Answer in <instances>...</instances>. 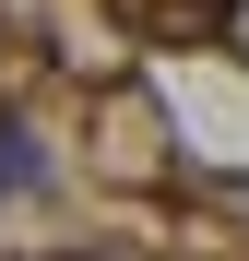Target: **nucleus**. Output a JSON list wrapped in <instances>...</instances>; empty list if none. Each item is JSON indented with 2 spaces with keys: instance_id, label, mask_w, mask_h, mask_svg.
Listing matches in <instances>:
<instances>
[{
  "instance_id": "nucleus-1",
  "label": "nucleus",
  "mask_w": 249,
  "mask_h": 261,
  "mask_svg": "<svg viewBox=\"0 0 249 261\" xmlns=\"http://www.w3.org/2000/svg\"><path fill=\"white\" fill-rule=\"evenodd\" d=\"M0 190H48V154H36L12 119H0Z\"/></svg>"
}]
</instances>
